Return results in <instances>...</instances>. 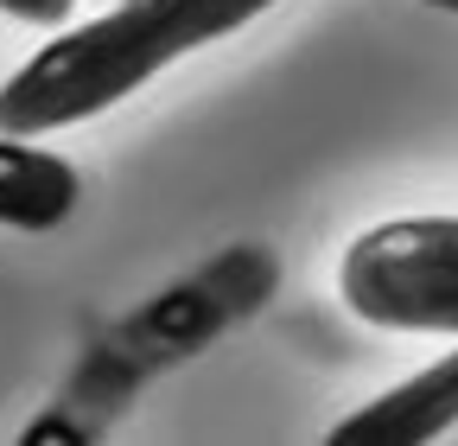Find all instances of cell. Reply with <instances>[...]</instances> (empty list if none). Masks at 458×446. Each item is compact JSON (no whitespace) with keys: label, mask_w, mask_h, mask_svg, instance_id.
<instances>
[{"label":"cell","mask_w":458,"mask_h":446,"mask_svg":"<svg viewBox=\"0 0 458 446\" xmlns=\"http://www.w3.org/2000/svg\"><path fill=\"white\" fill-rule=\"evenodd\" d=\"M267 7L274 0H128L77 32H57L0 83V134H51L89 122Z\"/></svg>","instance_id":"cell-1"},{"label":"cell","mask_w":458,"mask_h":446,"mask_svg":"<svg viewBox=\"0 0 458 446\" xmlns=\"http://www.w3.org/2000/svg\"><path fill=\"white\" fill-rule=\"evenodd\" d=\"M427 7H439V13H458V0H427Z\"/></svg>","instance_id":"cell-7"},{"label":"cell","mask_w":458,"mask_h":446,"mask_svg":"<svg viewBox=\"0 0 458 446\" xmlns=\"http://www.w3.org/2000/svg\"><path fill=\"white\" fill-rule=\"evenodd\" d=\"M77 0H0V13H13L26 26H64Z\"/></svg>","instance_id":"cell-5"},{"label":"cell","mask_w":458,"mask_h":446,"mask_svg":"<svg viewBox=\"0 0 458 446\" xmlns=\"http://www.w3.org/2000/svg\"><path fill=\"white\" fill-rule=\"evenodd\" d=\"M445 427H458V351L351 408L331 427V446H420L439 440Z\"/></svg>","instance_id":"cell-3"},{"label":"cell","mask_w":458,"mask_h":446,"mask_svg":"<svg viewBox=\"0 0 458 446\" xmlns=\"http://www.w3.org/2000/svg\"><path fill=\"white\" fill-rule=\"evenodd\" d=\"M26 440H77V433H71L64 421H32V427H26Z\"/></svg>","instance_id":"cell-6"},{"label":"cell","mask_w":458,"mask_h":446,"mask_svg":"<svg viewBox=\"0 0 458 446\" xmlns=\"http://www.w3.org/2000/svg\"><path fill=\"white\" fill-rule=\"evenodd\" d=\"M77 166L32 141H0V223L7 230H57L77 210Z\"/></svg>","instance_id":"cell-4"},{"label":"cell","mask_w":458,"mask_h":446,"mask_svg":"<svg viewBox=\"0 0 458 446\" xmlns=\"http://www.w3.org/2000/svg\"><path fill=\"white\" fill-rule=\"evenodd\" d=\"M337 287L363 325L458 339V217H401L363 230L344 249Z\"/></svg>","instance_id":"cell-2"}]
</instances>
